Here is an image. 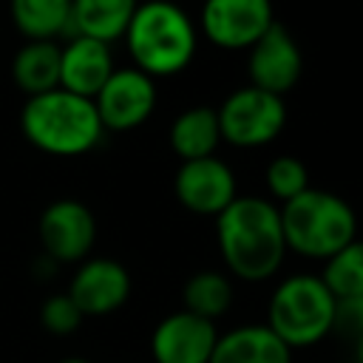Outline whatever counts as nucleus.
I'll use <instances>...</instances> for the list:
<instances>
[{
	"instance_id": "412c9836",
	"label": "nucleus",
	"mask_w": 363,
	"mask_h": 363,
	"mask_svg": "<svg viewBox=\"0 0 363 363\" xmlns=\"http://www.w3.org/2000/svg\"><path fill=\"white\" fill-rule=\"evenodd\" d=\"M320 281L335 295V301L363 298V241L354 238L340 252L326 258V269Z\"/></svg>"
},
{
	"instance_id": "1a4fd4ad",
	"label": "nucleus",
	"mask_w": 363,
	"mask_h": 363,
	"mask_svg": "<svg viewBox=\"0 0 363 363\" xmlns=\"http://www.w3.org/2000/svg\"><path fill=\"white\" fill-rule=\"evenodd\" d=\"M96 238L94 213L77 199L51 201L40 216V241L54 261H79Z\"/></svg>"
},
{
	"instance_id": "a878e982",
	"label": "nucleus",
	"mask_w": 363,
	"mask_h": 363,
	"mask_svg": "<svg viewBox=\"0 0 363 363\" xmlns=\"http://www.w3.org/2000/svg\"><path fill=\"white\" fill-rule=\"evenodd\" d=\"M60 363H88V360H82V357H65V360H60Z\"/></svg>"
},
{
	"instance_id": "423d86ee",
	"label": "nucleus",
	"mask_w": 363,
	"mask_h": 363,
	"mask_svg": "<svg viewBox=\"0 0 363 363\" xmlns=\"http://www.w3.org/2000/svg\"><path fill=\"white\" fill-rule=\"evenodd\" d=\"M216 113L221 139L238 147H258L272 142L286 122L284 99L252 85L233 91Z\"/></svg>"
},
{
	"instance_id": "9b49d317",
	"label": "nucleus",
	"mask_w": 363,
	"mask_h": 363,
	"mask_svg": "<svg viewBox=\"0 0 363 363\" xmlns=\"http://www.w3.org/2000/svg\"><path fill=\"white\" fill-rule=\"evenodd\" d=\"M301 68H303V60H301L298 43L281 23H272L250 51L252 88H261L267 94H275V96L286 94L298 82Z\"/></svg>"
},
{
	"instance_id": "7ed1b4c3",
	"label": "nucleus",
	"mask_w": 363,
	"mask_h": 363,
	"mask_svg": "<svg viewBox=\"0 0 363 363\" xmlns=\"http://www.w3.org/2000/svg\"><path fill=\"white\" fill-rule=\"evenodd\" d=\"M125 40L136 68L150 79L179 74L196 51V28L190 17L170 3L136 6Z\"/></svg>"
},
{
	"instance_id": "0eeeda50",
	"label": "nucleus",
	"mask_w": 363,
	"mask_h": 363,
	"mask_svg": "<svg viewBox=\"0 0 363 363\" xmlns=\"http://www.w3.org/2000/svg\"><path fill=\"white\" fill-rule=\"evenodd\" d=\"M156 105V88L147 74L139 68H113L108 82L94 96V108L99 113L102 128L130 130L142 125Z\"/></svg>"
},
{
	"instance_id": "20e7f679",
	"label": "nucleus",
	"mask_w": 363,
	"mask_h": 363,
	"mask_svg": "<svg viewBox=\"0 0 363 363\" xmlns=\"http://www.w3.org/2000/svg\"><path fill=\"white\" fill-rule=\"evenodd\" d=\"M278 213L286 247L306 258H332L354 241V210L329 190L309 187L284 201Z\"/></svg>"
},
{
	"instance_id": "4be33fe9",
	"label": "nucleus",
	"mask_w": 363,
	"mask_h": 363,
	"mask_svg": "<svg viewBox=\"0 0 363 363\" xmlns=\"http://www.w3.org/2000/svg\"><path fill=\"white\" fill-rule=\"evenodd\" d=\"M267 187L275 199L289 201L295 196H301L303 190H309V173L303 167L301 159L295 156H278L269 167H267Z\"/></svg>"
},
{
	"instance_id": "393cba45",
	"label": "nucleus",
	"mask_w": 363,
	"mask_h": 363,
	"mask_svg": "<svg viewBox=\"0 0 363 363\" xmlns=\"http://www.w3.org/2000/svg\"><path fill=\"white\" fill-rule=\"evenodd\" d=\"M354 340H357V346H354V357H357V363H363V332H360Z\"/></svg>"
},
{
	"instance_id": "f257e3e1",
	"label": "nucleus",
	"mask_w": 363,
	"mask_h": 363,
	"mask_svg": "<svg viewBox=\"0 0 363 363\" xmlns=\"http://www.w3.org/2000/svg\"><path fill=\"white\" fill-rule=\"evenodd\" d=\"M216 218L218 250L230 272L244 281H264L281 267L286 241L275 204L258 196H235V201Z\"/></svg>"
},
{
	"instance_id": "5701e85b",
	"label": "nucleus",
	"mask_w": 363,
	"mask_h": 363,
	"mask_svg": "<svg viewBox=\"0 0 363 363\" xmlns=\"http://www.w3.org/2000/svg\"><path fill=\"white\" fill-rule=\"evenodd\" d=\"M43 326L54 335H71L74 329H79L82 323V312L77 309V303L68 295H54L43 303Z\"/></svg>"
},
{
	"instance_id": "6e6552de",
	"label": "nucleus",
	"mask_w": 363,
	"mask_h": 363,
	"mask_svg": "<svg viewBox=\"0 0 363 363\" xmlns=\"http://www.w3.org/2000/svg\"><path fill=\"white\" fill-rule=\"evenodd\" d=\"M272 23L267 0H210L201 11L204 34L221 48H252Z\"/></svg>"
},
{
	"instance_id": "4468645a",
	"label": "nucleus",
	"mask_w": 363,
	"mask_h": 363,
	"mask_svg": "<svg viewBox=\"0 0 363 363\" xmlns=\"http://www.w3.org/2000/svg\"><path fill=\"white\" fill-rule=\"evenodd\" d=\"M111 74H113V57L108 45L96 40H85V37H71V43L60 48V88L62 91L94 99Z\"/></svg>"
},
{
	"instance_id": "b1692460",
	"label": "nucleus",
	"mask_w": 363,
	"mask_h": 363,
	"mask_svg": "<svg viewBox=\"0 0 363 363\" xmlns=\"http://www.w3.org/2000/svg\"><path fill=\"white\" fill-rule=\"evenodd\" d=\"M335 326H340L349 335H360L363 332V298H352V301H337V312H335Z\"/></svg>"
},
{
	"instance_id": "dca6fc26",
	"label": "nucleus",
	"mask_w": 363,
	"mask_h": 363,
	"mask_svg": "<svg viewBox=\"0 0 363 363\" xmlns=\"http://www.w3.org/2000/svg\"><path fill=\"white\" fill-rule=\"evenodd\" d=\"M133 9L136 6L130 0H77L71 3L68 31L74 37H85L108 45L116 37H125Z\"/></svg>"
},
{
	"instance_id": "6ab92c4d",
	"label": "nucleus",
	"mask_w": 363,
	"mask_h": 363,
	"mask_svg": "<svg viewBox=\"0 0 363 363\" xmlns=\"http://www.w3.org/2000/svg\"><path fill=\"white\" fill-rule=\"evenodd\" d=\"M11 20L28 37V43H54V37L68 31L71 3L68 0H14Z\"/></svg>"
},
{
	"instance_id": "f3484780",
	"label": "nucleus",
	"mask_w": 363,
	"mask_h": 363,
	"mask_svg": "<svg viewBox=\"0 0 363 363\" xmlns=\"http://www.w3.org/2000/svg\"><path fill=\"white\" fill-rule=\"evenodd\" d=\"M218 139H221L218 113L213 108H207V105L187 108L170 125V147L184 162H196V159L213 156Z\"/></svg>"
},
{
	"instance_id": "f8f14e48",
	"label": "nucleus",
	"mask_w": 363,
	"mask_h": 363,
	"mask_svg": "<svg viewBox=\"0 0 363 363\" xmlns=\"http://www.w3.org/2000/svg\"><path fill=\"white\" fill-rule=\"evenodd\" d=\"M216 340L218 332L213 320L190 312H173L153 329L150 352L156 363H210Z\"/></svg>"
},
{
	"instance_id": "9d476101",
	"label": "nucleus",
	"mask_w": 363,
	"mask_h": 363,
	"mask_svg": "<svg viewBox=\"0 0 363 363\" xmlns=\"http://www.w3.org/2000/svg\"><path fill=\"white\" fill-rule=\"evenodd\" d=\"M179 201L199 216H218L235 201V176L221 159H196L182 162L176 173Z\"/></svg>"
},
{
	"instance_id": "aec40b11",
	"label": "nucleus",
	"mask_w": 363,
	"mask_h": 363,
	"mask_svg": "<svg viewBox=\"0 0 363 363\" xmlns=\"http://www.w3.org/2000/svg\"><path fill=\"white\" fill-rule=\"evenodd\" d=\"M230 303H233V286L221 272H213V269L196 272L184 286V312L196 318L213 320L224 315Z\"/></svg>"
},
{
	"instance_id": "f03ea898",
	"label": "nucleus",
	"mask_w": 363,
	"mask_h": 363,
	"mask_svg": "<svg viewBox=\"0 0 363 363\" xmlns=\"http://www.w3.org/2000/svg\"><path fill=\"white\" fill-rule=\"evenodd\" d=\"M23 136L54 156H79L102 139V122L94 99L68 94L62 88L28 96L23 105Z\"/></svg>"
},
{
	"instance_id": "39448f33",
	"label": "nucleus",
	"mask_w": 363,
	"mask_h": 363,
	"mask_svg": "<svg viewBox=\"0 0 363 363\" xmlns=\"http://www.w3.org/2000/svg\"><path fill=\"white\" fill-rule=\"evenodd\" d=\"M337 301L315 275H292L278 284L269 301V329L289 346H312L335 329Z\"/></svg>"
},
{
	"instance_id": "a211bd4d",
	"label": "nucleus",
	"mask_w": 363,
	"mask_h": 363,
	"mask_svg": "<svg viewBox=\"0 0 363 363\" xmlns=\"http://www.w3.org/2000/svg\"><path fill=\"white\" fill-rule=\"evenodd\" d=\"M14 82L28 94L40 96L60 88V45L57 43H28L17 51L11 62Z\"/></svg>"
},
{
	"instance_id": "2eb2a0df",
	"label": "nucleus",
	"mask_w": 363,
	"mask_h": 363,
	"mask_svg": "<svg viewBox=\"0 0 363 363\" xmlns=\"http://www.w3.org/2000/svg\"><path fill=\"white\" fill-rule=\"evenodd\" d=\"M292 349L269 326H238L216 340L210 363H289Z\"/></svg>"
},
{
	"instance_id": "ddd939ff",
	"label": "nucleus",
	"mask_w": 363,
	"mask_h": 363,
	"mask_svg": "<svg viewBox=\"0 0 363 363\" xmlns=\"http://www.w3.org/2000/svg\"><path fill=\"white\" fill-rule=\"evenodd\" d=\"M65 295L77 303L82 318L85 315H108L128 301L130 275L119 261L91 258L74 272Z\"/></svg>"
}]
</instances>
